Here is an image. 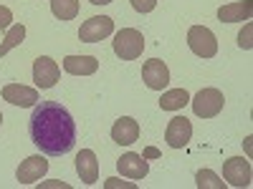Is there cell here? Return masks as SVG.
Segmentation results:
<instances>
[{
	"mask_svg": "<svg viewBox=\"0 0 253 189\" xmlns=\"http://www.w3.org/2000/svg\"><path fill=\"white\" fill-rule=\"evenodd\" d=\"M63 71L74 76H91L99 71V61L94 56H66L63 58Z\"/></svg>",
	"mask_w": 253,
	"mask_h": 189,
	"instance_id": "cell-16",
	"label": "cell"
},
{
	"mask_svg": "<svg viewBox=\"0 0 253 189\" xmlns=\"http://www.w3.org/2000/svg\"><path fill=\"white\" fill-rule=\"evenodd\" d=\"M3 98L13 106L31 109L38 103V91L31 86H20V83H8V86H3Z\"/></svg>",
	"mask_w": 253,
	"mask_h": 189,
	"instance_id": "cell-12",
	"label": "cell"
},
{
	"mask_svg": "<svg viewBox=\"0 0 253 189\" xmlns=\"http://www.w3.org/2000/svg\"><path fill=\"white\" fill-rule=\"evenodd\" d=\"M195 184H198V189H225V182L210 169H200L195 174Z\"/></svg>",
	"mask_w": 253,
	"mask_h": 189,
	"instance_id": "cell-20",
	"label": "cell"
},
{
	"mask_svg": "<svg viewBox=\"0 0 253 189\" xmlns=\"http://www.w3.org/2000/svg\"><path fill=\"white\" fill-rule=\"evenodd\" d=\"M223 179L230 187H251V161L243 157H230L223 161Z\"/></svg>",
	"mask_w": 253,
	"mask_h": 189,
	"instance_id": "cell-7",
	"label": "cell"
},
{
	"mask_svg": "<svg viewBox=\"0 0 253 189\" xmlns=\"http://www.w3.org/2000/svg\"><path fill=\"white\" fill-rule=\"evenodd\" d=\"M31 141L48 157H63L76 144V124L58 101H41L31 114Z\"/></svg>",
	"mask_w": 253,
	"mask_h": 189,
	"instance_id": "cell-1",
	"label": "cell"
},
{
	"mask_svg": "<svg viewBox=\"0 0 253 189\" xmlns=\"http://www.w3.org/2000/svg\"><path fill=\"white\" fill-rule=\"evenodd\" d=\"M112 139H114L119 146L134 144V141L139 139V124H137V119H132V116L117 119L114 126H112Z\"/></svg>",
	"mask_w": 253,
	"mask_h": 189,
	"instance_id": "cell-13",
	"label": "cell"
},
{
	"mask_svg": "<svg viewBox=\"0 0 253 189\" xmlns=\"http://www.w3.org/2000/svg\"><path fill=\"white\" fill-rule=\"evenodd\" d=\"M190 136H193V124H190V119H185V116L170 119L167 131H165V141L170 144L172 149H182V146H187Z\"/></svg>",
	"mask_w": 253,
	"mask_h": 189,
	"instance_id": "cell-10",
	"label": "cell"
},
{
	"mask_svg": "<svg viewBox=\"0 0 253 189\" xmlns=\"http://www.w3.org/2000/svg\"><path fill=\"white\" fill-rule=\"evenodd\" d=\"M51 13L58 20H74L79 15V0H51Z\"/></svg>",
	"mask_w": 253,
	"mask_h": 189,
	"instance_id": "cell-19",
	"label": "cell"
},
{
	"mask_svg": "<svg viewBox=\"0 0 253 189\" xmlns=\"http://www.w3.org/2000/svg\"><path fill=\"white\" fill-rule=\"evenodd\" d=\"M10 26H13V13H10V8L0 5V31H5V28H10Z\"/></svg>",
	"mask_w": 253,
	"mask_h": 189,
	"instance_id": "cell-23",
	"label": "cell"
},
{
	"mask_svg": "<svg viewBox=\"0 0 253 189\" xmlns=\"http://www.w3.org/2000/svg\"><path fill=\"white\" fill-rule=\"evenodd\" d=\"M251 35H253V26H251V23H246V28H243V31H241V35H238V46H241V48H246V51H251V48H253Z\"/></svg>",
	"mask_w": 253,
	"mask_h": 189,
	"instance_id": "cell-21",
	"label": "cell"
},
{
	"mask_svg": "<svg viewBox=\"0 0 253 189\" xmlns=\"http://www.w3.org/2000/svg\"><path fill=\"white\" fill-rule=\"evenodd\" d=\"M114 33V20L109 15H94L84 20L79 28V40L81 43H99V40L109 38Z\"/></svg>",
	"mask_w": 253,
	"mask_h": 189,
	"instance_id": "cell-5",
	"label": "cell"
},
{
	"mask_svg": "<svg viewBox=\"0 0 253 189\" xmlns=\"http://www.w3.org/2000/svg\"><path fill=\"white\" fill-rule=\"evenodd\" d=\"M142 157L144 159H160L162 154H160V149H155V146H147V149L142 152Z\"/></svg>",
	"mask_w": 253,
	"mask_h": 189,
	"instance_id": "cell-25",
	"label": "cell"
},
{
	"mask_svg": "<svg viewBox=\"0 0 253 189\" xmlns=\"http://www.w3.org/2000/svg\"><path fill=\"white\" fill-rule=\"evenodd\" d=\"M43 187H61V189H71L69 184H63V182H41V189Z\"/></svg>",
	"mask_w": 253,
	"mask_h": 189,
	"instance_id": "cell-26",
	"label": "cell"
},
{
	"mask_svg": "<svg viewBox=\"0 0 253 189\" xmlns=\"http://www.w3.org/2000/svg\"><path fill=\"white\" fill-rule=\"evenodd\" d=\"M104 187H107V189H117V187H124V189H137V184H134V182H122V179H117V177L107 179V182H104Z\"/></svg>",
	"mask_w": 253,
	"mask_h": 189,
	"instance_id": "cell-24",
	"label": "cell"
},
{
	"mask_svg": "<svg viewBox=\"0 0 253 189\" xmlns=\"http://www.w3.org/2000/svg\"><path fill=\"white\" fill-rule=\"evenodd\" d=\"M61 78V68H58V63L48 56H38L33 61V81H36V86L38 89H53L56 83Z\"/></svg>",
	"mask_w": 253,
	"mask_h": 189,
	"instance_id": "cell-6",
	"label": "cell"
},
{
	"mask_svg": "<svg viewBox=\"0 0 253 189\" xmlns=\"http://www.w3.org/2000/svg\"><path fill=\"white\" fill-rule=\"evenodd\" d=\"M46 172H48V161H46V157L33 154V157H28L26 161H20L18 172H15V179H18L20 184H36Z\"/></svg>",
	"mask_w": 253,
	"mask_h": 189,
	"instance_id": "cell-9",
	"label": "cell"
},
{
	"mask_svg": "<svg viewBox=\"0 0 253 189\" xmlns=\"http://www.w3.org/2000/svg\"><path fill=\"white\" fill-rule=\"evenodd\" d=\"M112 48L122 61H134L144 51V35L137 28H122L112 40Z\"/></svg>",
	"mask_w": 253,
	"mask_h": 189,
	"instance_id": "cell-2",
	"label": "cell"
},
{
	"mask_svg": "<svg viewBox=\"0 0 253 189\" xmlns=\"http://www.w3.org/2000/svg\"><path fill=\"white\" fill-rule=\"evenodd\" d=\"M187 46L195 56L200 58H213L218 53V40H215V33L205 28V26H193L187 31Z\"/></svg>",
	"mask_w": 253,
	"mask_h": 189,
	"instance_id": "cell-4",
	"label": "cell"
},
{
	"mask_svg": "<svg viewBox=\"0 0 253 189\" xmlns=\"http://www.w3.org/2000/svg\"><path fill=\"white\" fill-rule=\"evenodd\" d=\"M117 169L122 177H129V179H144L147 174H150V164H147V159L142 154H124L117 159Z\"/></svg>",
	"mask_w": 253,
	"mask_h": 189,
	"instance_id": "cell-11",
	"label": "cell"
},
{
	"mask_svg": "<svg viewBox=\"0 0 253 189\" xmlns=\"http://www.w3.org/2000/svg\"><path fill=\"white\" fill-rule=\"evenodd\" d=\"M91 5H109V3H114V0H89Z\"/></svg>",
	"mask_w": 253,
	"mask_h": 189,
	"instance_id": "cell-27",
	"label": "cell"
},
{
	"mask_svg": "<svg viewBox=\"0 0 253 189\" xmlns=\"http://www.w3.org/2000/svg\"><path fill=\"white\" fill-rule=\"evenodd\" d=\"M157 5V0H132V8L137 13H152Z\"/></svg>",
	"mask_w": 253,
	"mask_h": 189,
	"instance_id": "cell-22",
	"label": "cell"
},
{
	"mask_svg": "<svg viewBox=\"0 0 253 189\" xmlns=\"http://www.w3.org/2000/svg\"><path fill=\"white\" fill-rule=\"evenodd\" d=\"M76 172H79L84 184H96V179H99V161H96V154L91 149H81L79 152Z\"/></svg>",
	"mask_w": 253,
	"mask_h": 189,
	"instance_id": "cell-14",
	"label": "cell"
},
{
	"mask_svg": "<svg viewBox=\"0 0 253 189\" xmlns=\"http://www.w3.org/2000/svg\"><path fill=\"white\" fill-rule=\"evenodd\" d=\"M190 103H193V111L195 116L200 119H213L223 111V103H225V96L223 91L218 89H200L195 94V98H190Z\"/></svg>",
	"mask_w": 253,
	"mask_h": 189,
	"instance_id": "cell-3",
	"label": "cell"
},
{
	"mask_svg": "<svg viewBox=\"0 0 253 189\" xmlns=\"http://www.w3.org/2000/svg\"><path fill=\"white\" fill-rule=\"evenodd\" d=\"M251 15H253V0H241V3L218 8L220 23H241V20H251Z\"/></svg>",
	"mask_w": 253,
	"mask_h": 189,
	"instance_id": "cell-15",
	"label": "cell"
},
{
	"mask_svg": "<svg viewBox=\"0 0 253 189\" xmlns=\"http://www.w3.org/2000/svg\"><path fill=\"white\" fill-rule=\"evenodd\" d=\"M142 78L147 83V89L162 91V89H167V83H170V68H167L165 61L152 58V61H147L142 66Z\"/></svg>",
	"mask_w": 253,
	"mask_h": 189,
	"instance_id": "cell-8",
	"label": "cell"
},
{
	"mask_svg": "<svg viewBox=\"0 0 253 189\" xmlns=\"http://www.w3.org/2000/svg\"><path fill=\"white\" fill-rule=\"evenodd\" d=\"M0 124H3V114H0Z\"/></svg>",
	"mask_w": 253,
	"mask_h": 189,
	"instance_id": "cell-28",
	"label": "cell"
},
{
	"mask_svg": "<svg viewBox=\"0 0 253 189\" xmlns=\"http://www.w3.org/2000/svg\"><path fill=\"white\" fill-rule=\"evenodd\" d=\"M23 38H26V26H20V23L10 26V31L5 33V40L0 43V58L8 56V51L18 48L20 43H23Z\"/></svg>",
	"mask_w": 253,
	"mask_h": 189,
	"instance_id": "cell-18",
	"label": "cell"
},
{
	"mask_svg": "<svg viewBox=\"0 0 253 189\" xmlns=\"http://www.w3.org/2000/svg\"><path fill=\"white\" fill-rule=\"evenodd\" d=\"M187 103H190V94L185 89H172V91H165L160 96V109L162 111H180Z\"/></svg>",
	"mask_w": 253,
	"mask_h": 189,
	"instance_id": "cell-17",
	"label": "cell"
}]
</instances>
